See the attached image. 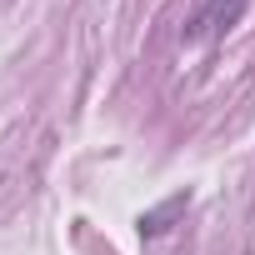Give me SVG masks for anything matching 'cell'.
<instances>
[{"label": "cell", "mask_w": 255, "mask_h": 255, "mask_svg": "<svg viewBox=\"0 0 255 255\" xmlns=\"http://www.w3.org/2000/svg\"><path fill=\"white\" fill-rule=\"evenodd\" d=\"M245 5H250V0H200L195 15H190V25H185V40H190V45H210V40H220V35L245 15Z\"/></svg>", "instance_id": "6da1fadb"}, {"label": "cell", "mask_w": 255, "mask_h": 255, "mask_svg": "<svg viewBox=\"0 0 255 255\" xmlns=\"http://www.w3.org/2000/svg\"><path fill=\"white\" fill-rule=\"evenodd\" d=\"M175 210H185V195H170L160 210H150V215H140V235H160L165 230V220L175 215Z\"/></svg>", "instance_id": "7a4b0ae2"}]
</instances>
